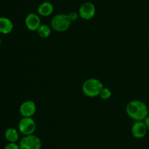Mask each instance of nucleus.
Here are the masks:
<instances>
[{
  "instance_id": "obj_1",
  "label": "nucleus",
  "mask_w": 149,
  "mask_h": 149,
  "mask_svg": "<svg viewBox=\"0 0 149 149\" xmlns=\"http://www.w3.org/2000/svg\"><path fill=\"white\" fill-rule=\"evenodd\" d=\"M126 112L130 118L135 121H143L149 114L146 104L138 99L128 102L126 106Z\"/></svg>"
},
{
  "instance_id": "obj_2",
  "label": "nucleus",
  "mask_w": 149,
  "mask_h": 149,
  "mask_svg": "<svg viewBox=\"0 0 149 149\" xmlns=\"http://www.w3.org/2000/svg\"><path fill=\"white\" fill-rule=\"evenodd\" d=\"M104 87L103 83L96 78H89L82 85V91L88 97H95L99 96L100 91Z\"/></svg>"
},
{
  "instance_id": "obj_3",
  "label": "nucleus",
  "mask_w": 149,
  "mask_h": 149,
  "mask_svg": "<svg viewBox=\"0 0 149 149\" xmlns=\"http://www.w3.org/2000/svg\"><path fill=\"white\" fill-rule=\"evenodd\" d=\"M71 22L66 14H58L54 16L50 22L51 28L55 32H63L70 28Z\"/></svg>"
},
{
  "instance_id": "obj_4",
  "label": "nucleus",
  "mask_w": 149,
  "mask_h": 149,
  "mask_svg": "<svg viewBox=\"0 0 149 149\" xmlns=\"http://www.w3.org/2000/svg\"><path fill=\"white\" fill-rule=\"evenodd\" d=\"M36 128V122L31 117H22L18 123V130L25 136L33 134Z\"/></svg>"
},
{
  "instance_id": "obj_5",
  "label": "nucleus",
  "mask_w": 149,
  "mask_h": 149,
  "mask_svg": "<svg viewBox=\"0 0 149 149\" xmlns=\"http://www.w3.org/2000/svg\"><path fill=\"white\" fill-rule=\"evenodd\" d=\"M18 145L20 149H41L42 141L39 137L31 134L23 137Z\"/></svg>"
},
{
  "instance_id": "obj_6",
  "label": "nucleus",
  "mask_w": 149,
  "mask_h": 149,
  "mask_svg": "<svg viewBox=\"0 0 149 149\" xmlns=\"http://www.w3.org/2000/svg\"><path fill=\"white\" fill-rule=\"evenodd\" d=\"M95 13V7L93 3L90 1L83 3L79 9V15L83 20H90L94 17Z\"/></svg>"
},
{
  "instance_id": "obj_7",
  "label": "nucleus",
  "mask_w": 149,
  "mask_h": 149,
  "mask_svg": "<svg viewBox=\"0 0 149 149\" xmlns=\"http://www.w3.org/2000/svg\"><path fill=\"white\" fill-rule=\"evenodd\" d=\"M36 111V104L32 100L23 102L19 108V112L22 117H33Z\"/></svg>"
},
{
  "instance_id": "obj_8",
  "label": "nucleus",
  "mask_w": 149,
  "mask_h": 149,
  "mask_svg": "<svg viewBox=\"0 0 149 149\" xmlns=\"http://www.w3.org/2000/svg\"><path fill=\"white\" fill-rule=\"evenodd\" d=\"M148 129L144 121H135L132 126L131 132L134 137L137 139H142L146 135Z\"/></svg>"
},
{
  "instance_id": "obj_9",
  "label": "nucleus",
  "mask_w": 149,
  "mask_h": 149,
  "mask_svg": "<svg viewBox=\"0 0 149 149\" xmlns=\"http://www.w3.org/2000/svg\"><path fill=\"white\" fill-rule=\"evenodd\" d=\"M25 24H26V28L32 32L37 31L42 25L40 18L35 13H29L26 15L25 18Z\"/></svg>"
},
{
  "instance_id": "obj_10",
  "label": "nucleus",
  "mask_w": 149,
  "mask_h": 149,
  "mask_svg": "<svg viewBox=\"0 0 149 149\" xmlns=\"http://www.w3.org/2000/svg\"><path fill=\"white\" fill-rule=\"evenodd\" d=\"M54 11V7L49 1H44L38 7L37 12L39 15L42 17H48L51 15Z\"/></svg>"
},
{
  "instance_id": "obj_11",
  "label": "nucleus",
  "mask_w": 149,
  "mask_h": 149,
  "mask_svg": "<svg viewBox=\"0 0 149 149\" xmlns=\"http://www.w3.org/2000/svg\"><path fill=\"white\" fill-rule=\"evenodd\" d=\"M14 28L12 20L7 17H0V33L8 34L11 33Z\"/></svg>"
},
{
  "instance_id": "obj_12",
  "label": "nucleus",
  "mask_w": 149,
  "mask_h": 149,
  "mask_svg": "<svg viewBox=\"0 0 149 149\" xmlns=\"http://www.w3.org/2000/svg\"><path fill=\"white\" fill-rule=\"evenodd\" d=\"M4 137L9 143H16L19 139V134L15 128H8L4 132Z\"/></svg>"
},
{
  "instance_id": "obj_13",
  "label": "nucleus",
  "mask_w": 149,
  "mask_h": 149,
  "mask_svg": "<svg viewBox=\"0 0 149 149\" xmlns=\"http://www.w3.org/2000/svg\"><path fill=\"white\" fill-rule=\"evenodd\" d=\"M51 31H52L51 30V27H49L48 25L42 24L36 32H37L38 35L41 38L46 39V38H48L50 36Z\"/></svg>"
},
{
  "instance_id": "obj_14",
  "label": "nucleus",
  "mask_w": 149,
  "mask_h": 149,
  "mask_svg": "<svg viewBox=\"0 0 149 149\" xmlns=\"http://www.w3.org/2000/svg\"><path fill=\"white\" fill-rule=\"evenodd\" d=\"M111 95V91L109 88L103 87V89H102V90L100 91L99 96H100L102 99H103V100H107V99H110Z\"/></svg>"
},
{
  "instance_id": "obj_15",
  "label": "nucleus",
  "mask_w": 149,
  "mask_h": 149,
  "mask_svg": "<svg viewBox=\"0 0 149 149\" xmlns=\"http://www.w3.org/2000/svg\"><path fill=\"white\" fill-rule=\"evenodd\" d=\"M67 15H68V18H69L70 21H71V23H73V22H75L76 20H77L79 16V13H76V12H71V13H69L68 14H67Z\"/></svg>"
},
{
  "instance_id": "obj_16",
  "label": "nucleus",
  "mask_w": 149,
  "mask_h": 149,
  "mask_svg": "<svg viewBox=\"0 0 149 149\" xmlns=\"http://www.w3.org/2000/svg\"><path fill=\"white\" fill-rule=\"evenodd\" d=\"M4 149H20L19 145L16 143H9L4 146Z\"/></svg>"
},
{
  "instance_id": "obj_17",
  "label": "nucleus",
  "mask_w": 149,
  "mask_h": 149,
  "mask_svg": "<svg viewBox=\"0 0 149 149\" xmlns=\"http://www.w3.org/2000/svg\"><path fill=\"white\" fill-rule=\"evenodd\" d=\"M143 121L145 122V124H146V125L147 128H148V129L149 130V114L148 115V116L146 118V119L144 120Z\"/></svg>"
},
{
  "instance_id": "obj_18",
  "label": "nucleus",
  "mask_w": 149,
  "mask_h": 149,
  "mask_svg": "<svg viewBox=\"0 0 149 149\" xmlns=\"http://www.w3.org/2000/svg\"><path fill=\"white\" fill-rule=\"evenodd\" d=\"M1 38H0V47H1Z\"/></svg>"
},
{
  "instance_id": "obj_19",
  "label": "nucleus",
  "mask_w": 149,
  "mask_h": 149,
  "mask_svg": "<svg viewBox=\"0 0 149 149\" xmlns=\"http://www.w3.org/2000/svg\"><path fill=\"white\" fill-rule=\"evenodd\" d=\"M148 44H149V37H148Z\"/></svg>"
}]
</instances>
